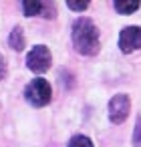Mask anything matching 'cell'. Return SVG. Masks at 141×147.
I'll return each mask as SVG.
<instances>
[{"label": "cell", "instance_id": "obj_2", "mask_svg": "<svg viewBox=\"0 0 141 147\" xmlns=\"http://www.w3.org/2000/svg\"><path fill=\"white\" fill-rule=\"evenodd\" d=\"M51 85L47 79L38 77V79H32L26 87H24V99L32 105V107H45L51 103Z\"/></svg>", "mask_w": 141, "mask_h": 147}, {"label": "cell", "instance_id": "obj_12", "mask_svg": "<svg viewBox=\"0 0 141 147\" xmlns=\"http://www.w3.org/2000/svg\"><path fill=\"white\" fill-rule=\"evenodd\" d=\"M6 77V61H4V57L0 55V81H2Z\"/></svg>", "mask_w": 141, "mask_h": 147}, {"label": "cell", "instance_id": "obj_7", "mask_svg": "<svg viewBox=\"0 0 141 147\" xmlns=\"http://www.w3.org/2000/svg\"><path fill=\"white\" fill-rule=\"evenodd\" d=\"M141 6L139 0H115V10L119 14H133Z\"/></svg>", "mask_w": 141, "mask_h": 147}, {"label": "cell", "instance_id": "obj_8", "mask_svg": "<svg viewBox=\"0 0 141 147\" xmlns=\"http://www.w3.org/2000/svg\"><path fill=\"white\" fill-rule=\"evenodd\" d=\"M8 45H10V49L16 51V53L24 49V32H22L20 26H16V28L10 32V36H8Z\"/></svg>", "mask_w": 141, "mask_h": 147}, {"label": "cell", "instance_id": "obj_10", "mask_svg": "<svg viewBox=\"0 0 141 147\" xmlns=\"http://www.w3.org/2000/svg\"><path fill=\"white\" fill-rule=\"evenodd\" d=\"M67 6H69L71 10L83 12V10H87V8H89V2H75V0H69V2H67Z\"/></svg>", "mask_w": 141, "mask_h": 147}, {"label": "cell", "instance_id": "obj_1", "mask_svg": "<svg viewBox=\"0 0 141 147\" xmlns=\"http://www.w3.org/2000/svg\"><path fill=\"white\" fill-rule=\"evenodd\" d=\"M71 38H73L75 51L85 55V57H95L99 53V49H101V45H99V30L93 24V20L87 18V16H81V18H77L73 22Z\"/></svg>", "mask_w": 141, "mask_h": 147}, {"label": "cell", "instance_id": "obj_9", "mask_svg": "<svg viewBox=\"0 0 141 147\" xmlns=\"http://www.w3.org/2000/svg\"><path fill=\"white\" fill-rule=\"evenodd\" d=\"M67 147H95V145H93V141H91L87 135H75V137L69 141Z\"/></svg>", "mask_w": 141, "mask_h": 147}, {"label": "cell", "instance_id": "obj_6", "mask_svg": "<svg viewBox=\"0 0 141 147\" xmlns=\"http://www.w3.org/2000/svg\"><path fill=\"white\" fill-rule=\"evenodd\" d=\"M22 10H24L26 16H43L45 2H38V0H24V2H22Z\"/></svg>", "mask_w": 141, "mask_h": 147}, {"label": "cell", "instance_id": "obj_11", "mask_svg": "<svg viewBox=\"0 0 141 147\" xmlns=\"http://www.w3.org/2000/svg\"><path fill=\"white\" fill-rule=\"evenodd\" d=\"M133 145L141 147V119H137V127H135V133H133Z\"/></svg>", "mask_w": 141, "mask_h": 147}, {"label": "cell", "instance_id": "obj_3", "mask_svg": "<svg viewBox=\"0 0 141 147\" xmlns=\"http://www.w3.org/2000/svg\"><path fill=\"white\" fill-rule=\"evenodd\" d=\"M51 63H53V55H51L49 47H45V45L32 47V51L26 55V67L32 73H45V71H49Z\"/></svg>", "mask_w": 141, "mask_h": 147}, {"label": "cell", "instance_id": "obj_4", "mask_svg": "<svg viewBox=\"0 0 141 147\" xmlns=\"http://www.w3.org/2000/svg\"><path fill=\"white\" fill-rule=\"evenodd\" d=\"M129 109H131V99H129V95H125V93L115 95V97L109 101V119H111V123H113V125H121V123L127 119Z\"/></svg>", "mask_w": 141, "mask_h": 147}, {"label": "cell", "instance_id": "obj_5", "mask_svg": "<svg viewBox=\"0 0 141 147\" xmlns=\"http://www.w3.org/2000/svg\"><path fill=\"white\" fill-rule=\"evenodd\" d=\"M119 49L125 55L141 49V26H125L119 34Z\"/></svg>", "mask_w": 141, "mask_h": 147}]
</instances>
